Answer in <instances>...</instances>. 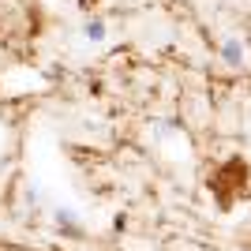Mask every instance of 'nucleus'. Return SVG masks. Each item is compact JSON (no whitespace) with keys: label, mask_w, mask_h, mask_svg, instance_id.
<instances>
[{"label":"nucleus","mask_w":251,"mask_h":251,"mask_svg":"<svg viewBox=\"0 0 251 251\" xmlns=\"http://www.w3.org/2000/svg\"><path fill=\"white\" fill-rule=\"evenodd\" d=\"M52 221H56V229L68 232V236H79V232H83L79 214H75V210H68V206H56V210H52Z\"/></svg>","instance_id":"2"},{"label":"nucleus","mask_w":251,"mask_h":251,"mask_svg":"<svg viewBox=\"0 0 251 251\" xmlns=\"http://www.w3.org/2000/svg\"><path fill=\"white\" fill-rule=\"evenodd\" d=\"M221 60L229 64V68H236V64L244 60V45L236 42V38H225V42H221Z\"/></svg>","instance_id":"3"},{"label":"nucleus","mask_w":251,"mask_h":251,"mask_svg":"<svg viewBox=\"0 0 251 251\" xmlns=\"http://www.w3.org/2000/svg\"><path fill=\"white\" fill-rule=\"evenodd\" d=\"M83 38L90 45H101L105 38H109V23H105V15H90V19H83Z\"/></svg>","instance_id":"1"}]
</instances>
